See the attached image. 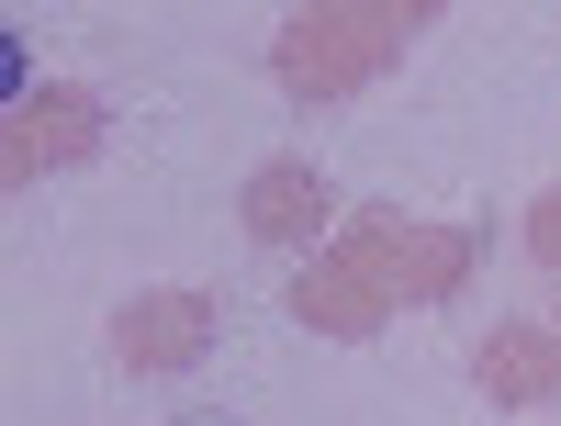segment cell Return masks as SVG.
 I'll return each instance as SVG.
<instances>
[{"instance_id": "obj_1", "label": "cell", "mask_w": 561, "mask_h": 426, "mask_svg": "<svg viewBox=\"0 0 561 426\" xmlns=\"http://www.w3.org/2000/svg\"><path fill=\"white\" fill-rule=\"evenodd\" d=\"M0 90H12V102L34 90V45H23V34H0Z\"/></svg>"}, {"instance_id": "obj_2", "label": "cell", "mask_w": 561, "mask_h": 426, "mask_svg": "<svg viewBox=\"0 0 561 426\" xmlns=\"http://www.w3.org/2000/svg\"><path fill=\"white\" fill-rule=\"evenodd\" d=\"M180 426H237V415H180Z\"/></svg>"}]
</instances>
